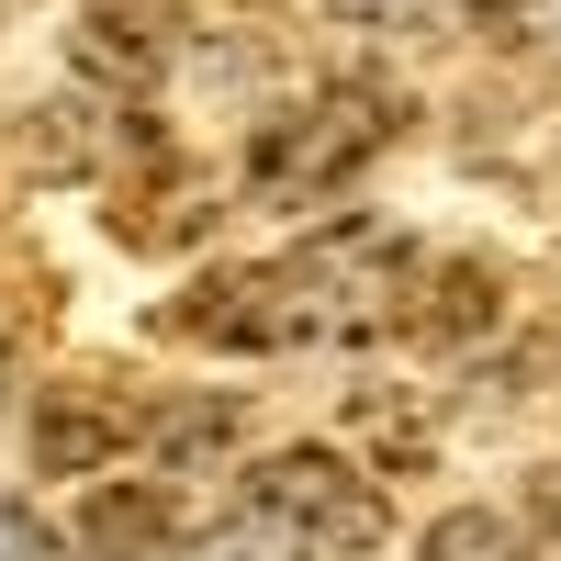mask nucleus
<instances>
[{
    "label": "nucleus",
    "mask_w": 561,
    "mask_h": 561,
    "mask_svg": "<svg viewBox=\"0 0 561 561\" xmlns=\"http://www.w3.org/2000/svg\"><path fill=\"white\" fill-rule=\"evenodd\" d=\"M438 0H325V23H348V34H427Z\"/></svg>",
    "instance_id": "9d476101"
},
{
    "label": "nucleus",
    "mask_w": 561,
    "mask_h": 561,
    "mask_svg": "<svg viewBox=\"0 0 561 561\" xmlns=\"http://www.w3.org/2000/svg\"><path fill=\"white\" fill-rule=\"evenodd\" d=\"M472 23H483L494 45H517V57L561 68V0H472Z\"/></svg>",
    "instance_id": "1a4fd4ad"
},
{
    "label": "nucleus",
    "mask_w": 561,
    "mask_h": 561,
    "mask_svg": "<svg viewBox=\"0 0 561 561\" xmlns=\"http://www.w3.org/2000/svg\"><path fill=\"white\" fill-rule=\"evenodd\" d=\"M404 293H415L404 225L337 214L293 259L192 280L169 304V337H203V348H337V337H370V325H404Z\"/></svg>",
    "instance_id": "f257e3e1"
},
{
    "label": "nucleus",
    "mask_w": 561,
    "mask_h": 561,
    "mask_svg": "<svg viewBox=\"0 0 561 561\" xmlns=\"http://www.w3.org/2000/svg\"><path fill=\"white\" fill-rule=\"evenodd\" d=\"M539 505H550V528H561V472H550V494H539Z\"/></svg>",
    "instance_id": "4468645a"
},
{
    "label": "nucleus",
    "mask_w": 561,
    "mask_h": 561,
    "mask_svg": "<svg viewBox=\"0 0 561 561\" xmlns=\"http://www.w3.org/2000/svg\"><path fill=\"white\" fill-rule=\"evenodd\" d=\"M180 550V517L158 483H90L79 505V561H169Z\"/></svg>",
    "instance_id": "20e7f679"
},
{
    "label": "nucleus",
    "mask_w": 561,
    "mask_h": 561,
    "mask_svg": "<svg viewBox=\"0 0 561 561\" xmlns=\"http://www.w3.org/2000/svg\"><path fill=\"white\" fill-rule=\"evenodd\" d=\"M192 561H293V550H280V539H259V528L237 517V528H214V539H203Z\"/></svg>",
    "instance_id": "ddd939ff"
},
{
    "label": "nucleus",
    "mask_w": 561,
    "mask_h": 561,
    "mask_svg": "<svg viewBox=\"0 0 561 561\" xmlns=\"http://www.w3.org/2000/svg\"><path fill=\"white\" fill-rule=\"evenodd\" d=\"M124 12H147V23H158V12H169V0H124Z\"/></svg>",
    "instance_id": "2eb2a0df"
},
{
    "label": "nucleus",
    "mask_w": 561,
    "mask_h": 561,
    "mask_svg": "<svg viewBox=\"0 0 561 561\" xmlns=\"http://www.w3.org/2000/svg\"><path fill=\"white\" fill-rule=\"evenodd\" d=\"M415 561H528V528L494 517V505H449V517L415 539Z\"/></svg>",
    "instance_id": "6e6552de"
},
{
    "label": "nucleus",
    "mask_w": 561,
    "mask_h": 561,
    "mask_svg": "<svg viewBox=\"0 0 561 561\" xmlns=\"http://www.w3.org/2000/svg\"><path fill=\"white\" fill-rule=\"evenodd\" d=\"M404 325L415 337H483L494 325V270L483 259H438V270H415V293H404Z\"/></svg>",
    "instance_id": "423d86ee"
},
{
    "label": "nucleus",
    "mask_w": 561,
    "mask_h": 561,
    "mask_svg": "<svg viewBox=\"0 0 561 561\" xmlns=\"http://www.w3.org/2000/svg\"><path fill=\"white\" fill-rule=\"evenodd\" d=\"M147 449L169 460V472H203L214 449H237V393H203V404H169V415H147Z\"/></svg>",
    "instance_id": "0eeeda50"
},
{
    "label": "nucleus",
    "mask_w": 561,
    "mask_h": 561,
    "mask_svg": "<svg viewBox=\"0 0 561 561\" xmlns=\"http://www.w3.org/2000/svg\"><path fill=\"white\" fill-rule=\"evenodd\" d=\"M359 427H370V438H382L393 460H427V415H404L393 393H359Z\"/></svg>",
    "instance_id": "f8f14e48"
},
{
    "label": "nucleus",
    "mask_w": 561,
    "mask_h": 561,
    "mask_svg": "<svg viewBox=\"0 0 561 561\" xmlns=\"http://www.w3.org/2000/svg\"><path fill=\"white\" fill-rule=\"evenodd\" d=\"M237 517L259 539H280L293 561H359V550H382V494H370L337 449H270L248 494H237Z\"/></svg>",
    "instance_id": "7ed1b4c3"
},
{
    "label": "nucleus",
    "mask_w": 561,
    "mask_h": 561,
    "mask_svg": "<svg viewBox=\"0 0 561 561\" xmlns=\"http://www.w3.org/2000/svg\"><path fill=\"white\" fill-rule=\"evenodd\" d=\"M135 438H147V415L90 404V393H57V404L34 415V460H45V472H68V483H90V472H102L113 449H135Z\"/></svg>",
    "instance_id": "39448f33"
},
{
    "label": "nucleus",
    "mask_w": 561,
    "mask_h": 561,
    "mask_svg": "<svg viewBox=\"0 0 561 561\" xmlns=\"http://www.w3.org/2000/svg\"><path fill=\"white\" fill-rule=\"evenodd\" d=\"M382 147H393V90L325 79V90H304L293 113H270V124L248 135V192L314 203V192H337L359 158H382Z\"/></svg>",
    "instance_id": "f03ea898"
},
{
    "label": "nucleus",
    "mask_w": 561,
    "mask_h": 561,
    "mask_svg": "<svg viewBox=\"0 0 561 561\" xmlns=\"http://www.w3.org/2000/svg\"><path fill=\"white\" fill-rule=\"evenodd\" d=\"M0 561H68V539L45 528L23 494H0Z\"/></svg>",
    "instance_id": "9b49d317"
}]
</instances>
